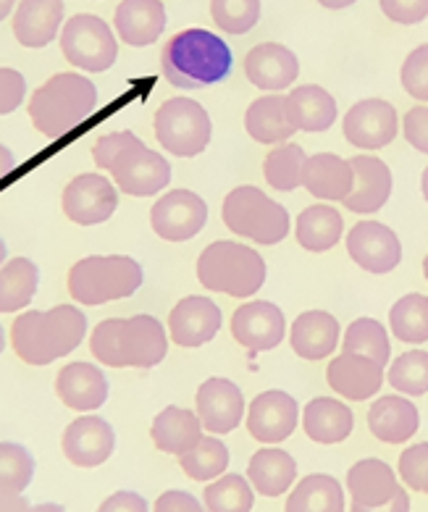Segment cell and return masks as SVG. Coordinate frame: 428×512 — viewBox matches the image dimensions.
<instances>
[{
    "instance_id": "cell-26",
    "label": "cell",
    "mask_w": 428,
    "mask_h": 512,
    "mask_svg": "<svg viewBox=\"0 0 428 512\" xmlns=\"http://www.w3.org/2000/svg\"><path fill=\"white\" fill-rule=\"evenodd\" d=\"M347 489H350L352 505L358 507H384L402 491L394 470L376 457L360 460L347 473Z\"/></svg>"
},
{
    "instance_id": "cell-23",
    "label": "cell",
    "mask_w": 428,
    "mask_h": 512,
    "mask_svg": "<svg viewBox=\"0 0 428 512\" xmlns=\"http://www.w3.org/2000/svg\"><path fill=\"white\" fill-rule=\"evenodd\" d=\"M245 74L258 90H287L300 74V61L289 48L279 43L255 45L245 58Z\"/></svg>"
},
{
    "instance_id": "cell-10",
    "label": "cell",
    "mask_w": 428,
    "mask_h": 512,
    "mask_svg": "<svg viewBox=\"0 0 428 512\" xmlns=\"http://www.w3.org/2000/svg\"><path fill=\"white\" fill-rule=\"evenodd\" d=\"M61 50L74 69H85L92 74H103L119 58L116 35L100 16L77 14L71 16L61 32Z\"/></svg>"
},
{
    "instance_id": "cell-6",
    "label": "cell",
    "mask_w": 428,
    "mask_h": 512,
    "mask_svg": "<svg viewBox=\"0 0 428 512\" xmlns=\"http://www.w3.org/2000/svg\"><path fill=\"white\" fill-rule=\"evenodd\" d=\"M266 260L253 247L239 245L232 239L213 242L197 258V279L205 289L229 297H253L266 284Z\"/></svg>"
},
{
    "instance_id": "cell-53",
    "label": "cell",
    "mask_w": 428,
    "mask_h": 512,
    "mask_svg": "<svg viewBox=\"0 0 428 512\" xmlns=\"http://www.w3.org/2000/svg\"><path fill=\"white\" fill-rule=\"evenodd\" d=\"M350 512H410V497H407V491L402 489L397 497L389 502V505L384 507H358V505H352Z\"/></svg>"
},
{
    "instance_id": "cell-30",
    "label": "cell",
    "mask_w": 428,
    "mask_h": 512,
    "mask_svg": "<svg viewBox=\"0 0 428 512\" xmlns=\"http://www.w3.org/2000/svg\"><path fill=\"white\" fill-rule=\"evenodd\" d=\"M245 129L260 145H284L297 132L287 113V95L268 92L253 100L245 113Z\"/></svg>"
},
{
    "instance_id": "cell-9",
    "label": "cell",
    "mask_w": 428,
    "mask_h": 512,
    "mask_svg": "<svg viewBox=\"0 0 428 512\" xmlns=\"http://www.w3.org/2000/svg\"><path fill=\"white\" fill-rule=\"evenodd\" d=\"M155 137L166 153L176 158H195L211 142V116L197 100L171 98L166 100L153 119Z\"/></svg>"
},
{
    "instance_id": "cell-8",
    "label": "cell",
    "mask_w": 428,
    "mask_h": 512,
    "mask_svg": "<svg viewBox=\"0 0 428 512\" xmlns=\"http://www.w3.org/2000/svg\"><path fill=\"white\" fill-rule=\"evenodd\" d=\"M224 224L237 237L253 239L258 245H279L289 234V213L263 190L245 184L226 195Z\"/></svg>"
},
{
    "instance_id": "cell-29",
    "label": "cell",
    "mask_w": 428,
    "mask_h": 512,
    "mask_svg": "<svg viewBox=\"0 0 428 512\" xmlns=\"http://www.w3.org/2000/svg\"><path fill=\"white\" fill-rule=\"evenodd\" d=\"M421 426L418 407L405 397H379L368 410V428L384 444L410 442Z\"/></svg>"
},
{
    "instance_id": "cell-46",
    "label": "cell",
    "mask_w": 428,
    "mask_h": 512,
    "mask_svg": "<svg viewBox=\"0 0 428 512\" xmlns=\"http://www.w3.org/2000/svg\"><path fill=\"white\" fill-rule=\"evenodd\" d=\"M402 87L410 98L428 103V45L415 48L402 64Z\"/></svg>"
},
{
    "instance_id": "cell-48",
    "label": "cell",
    "mask_w": 428,
    "mask_h": 512,
    "mask_svg": "<svg viewBox=\"0 0 428 512\" xmlns=\"http://www.w3.org/2000/svg\"><path fill=\"white\" fill-rule=\"evenodd\" d=\"M381 11L389 22L397 24H421L428 16V0H379Z\"/></svg>"
},
{
    "instance_id": "cell-57",
    "label": "cell",
    "mask_w": 428,
    "mask_h": 512,
    "mask_svg": "<svg viewBox=\"0 0 428 512\" xmlns=\"http://www.w3.org/2000/svg\"><path fill=\"white\" fill-rule=\"evenodd\" d=\"M29 512H66V510L61 505H56V502H43V505H35Z\"/></svg>"
},
{
    "instance_id": "cell-13",
    "label": "cell",
    "mask_w": 428,
    "mask_h": 512,
    "mask_svg": "<svg viewBox=\"0 0 428 512\" xmlns=\"http://www.w3.org/2000/svg\"><path fill=\"white\" fill-rule=\"evenodd\" d=\"M397 111L381 98L360 100L347 111L342 124L344 140L358 150H381L397 137Z\"/></svg>"
},
{
    "instance_id": "cell-47",
    "label": "cell",
    "mask_w": 428,
    "mask_h": 512,
    "mask_svg": "<svg viewBox=\"0 0 428 512\" xmlns=\"http://www.w3.org/2000/svg\"><path fill=\"white\" fill-rule=\"evenodd\" d=\"M400 478L413 491L428 494V442L413 444L400 455Z\"/></svg>"
},
{
    "instance_id": "cell-28",
    "label": "cell",
    "mask_w": 428,
    "mask_h": 512,
    "mask_svg": "<svg viewBox=\"0 0 428 512\" xmlns=\"http://www.w3.org/2000/svg\"><path fill=\"white\" fill-rule=\"evenodd\" d=\"M289 344L302 360H326L339 344V323L326 310L302 313L289 331Z\"/></svg>"
},
{
    "instance_id": "cell-51",
    "label": "cell",
    "mask_w": 428,
    "mask_h": 512,
    "mask_svg": "<svg viewBox=\"0 0 428 512\" xmlns=\"http://www.w3.org/2000/svg\"><path fill=\"white\" fill-rule=\"evenodd\" d=\"M155 512H208L192 494L187 491H163L158 502H155Z\"/></svg>"
},
{
    "instance_id": "cell-22",
    "label": "cell",
    "mask_w": 428,
    "mask_h": 512,
    "mask_svg": "<svg viewBox=\"0 0 428 512\" xmlns=\"http://www.w3.org/2000/svg\"><path fill=\"white\" fill-rule=\"evenodd\" d=\"M56 394L71 410L90 413L106 405L108 400V379L98 365L92 363H66L56 376Z\"/></svg>"
},
{
    "instance_id": "cell-45",
    "label": "cell",
    "mask_w": 428,
    "mask_h": 512,
    "mask_svg": "<svg viewBox=\"0 0 428 512\" xmlns=\"http://www.w3.org/2000/svg\"><path fill=\"white\" fill-rule=\"evenodd\" d=\"M211 16L226 35H247L260 19V0H211Z\"/></svg>"
},
{
    "instance_id": "cell-7",
    "label": "cell",
    "mask_w": 428,
    "mask_h": 512,
    "mask_svg": "<svg viewBox=\"0 0 428 512\" xmlns=\"http://www.w3.org/2000/svg\"><path fill=\"white\" fill-rule=\"evenodd\" d=\"M142 266L127 255H92L74 263L66 276V289L74 302L106 305L132 297L142 287Z\"/></svg>"
},
{
    "instance_id": "cell-14",
    "label": "cell",
    "mask_w": 428,
    "mask_h": 512,
    "mask_svg": "<svg viewBox=\"0 0 428 512\" xmlns=\"http://www.w3.org/2000/svg\"><path fill=\"white\" fill-rule=\"evenodd\" d=\"M61 449L74 468H98L116 449V431L100 415H82L66 426Z\"/></svg>"
},
{
    "instance_id": "cell-55",
    "label": "cell",
    "mask_w": 428,
    "mask_h": 512,
    "mask_svg": "<svg viewBox=\"0 0 428 512\" xmlns=\"http://www.w3.org/2000/svg\"><path fill=\"white\" fill-rule=\"evenodd\" d=\"M14 169H16L14 153H11L6 145H0V182H3V179H6V176L11 174Z\"/></svg>"
},
{
    "instance_id": "cell-40",
    "label": "cell",
    "mask_w": 428,
    "mask_h": 512,
    "mask_svg": "<svg viewBox=\"0 0 428 512\" xmlns=\"http://www.w3.org/2000/svg\"><path fill=\"white\" fill-rule=\"evenodd\" d=\"M342 352H352V355H363V358L376 360L379 365L389 363L392 358V344H389V334L379 321L373 318H358L347 326L344 334Z\"/></svg>"
},
{
    "instance_id": "cell-12",
    "label": "cell",
    "mask_w": 428,
    "mask_h": 512,
    "mask_svg": "<svg viewBox=\"0 0 428 512\" xmlns=\"http://www.w3.org/2000/svg\"><path fill=\"white\" fill-rule=\"evenodd\" d=\"M61 205L66 218L74 224H106L119 208V192L103 174H79L66 184Z\"/></svg>"
},
{
    "instance_id": "cell-19",
    "label": "cell",
    "mask_w": 428,
    "mask_h": 512,
    "mask_svg": "<svg viewBox=\"0 0 428 512\" xmlns=\"http://www.w3.org/2000/svg\"><path fill=\"white\" fill-rule=\"evenodd\" d=\"M221 321H224L221 308L213 300L197 295L184 297L176 302L169 316L171 342L187 347V350L203 347L221 331Z\"/></svg>"
},
{
    "instance_id": "cell-32",
    "label": "cell",
    "mask_w": 428,
    "mask_h": 512,
    "mask_svg": "<svg viewBox=\"0 0 428 512\" xmlns=\"http://www.w3.org/2000/svg\"><path fill=\"white\" fill-rule=\"evenodd\" d=\"M302 428H305L308 439H313L316 444H339L352 434L355 415L344 402L331 400V397H316L305 405Z\"/></svg>"
},
{
    "instance_id": "cell-15",
    "label": "cell",
    "mask_w": 428,
    "mask_h": 512,
    "mask_svg": "<svg viewBox=\"0 0 428 512\" xmlns=\"http://www.w3.org/2000/svg\"><path fill=\"white\" fill-rule=\"evenodd\" d=\"M347 253L368 274H389L400 266L402 245L389 226L360 221L347 234Z\"/></svg>"
},
{
    "instance_id": "cell-38",
    "label": "cell",
    "mask_w": 428,
    "mask_h": 512,
    "mask_svg": "<svg viewBox=\"0 0 428 512\" xmlns=\"http://www.w3.org/2000/svg\"><path fill=\"white\" fill-rule=\"evenodd\" d=\"M305 166H308V155L295 142H284L276 145L263 161V174L266 182L279 192H295L305 182Z\"/></svg>"
},
{
    "instance_id": "cell-11",
    "label": "cell",
    "mask_w": 428,
    "mask_h": 512,
    "mask_svg": "<svg viewBox=\"0 0 428 512\" xmlns=\"http://www.w3.org/2000/svg\"><path fill=\"white\" fill-rule=\"evenodd\" d=\"M208 224V205L192 190H174L161 195L150 208V226L166 242H187Z\"/></svg>"
},
{
    "instance_id": "cell-43",
    "label": "cell",
    "mask_w": 428,
    "mask_h": 512,
    "mask_svg": "<svg viewBox=\"0 0 428 512\" xmlns=\"http://www.w3.org/2000/svg\"><path fill=\"white\" fill-rule=\"evenodd\" d=\"M35 478V457L24 444L0 442V494H22Z\"/></svg>"
},
{
    "instance_id": "cell-35",
    "label": "cell",
    "mask_w": 428,
    "mask_h": 512,
    "mask_svg": "<svg viewBox=\"0 0 428 512\" xmlns=\"http://www.w3.org/2000/svg\"><path fill=\"white\" fill-rule=\"evenodd\" d=\"M342 232V216L329 205H310L297 216L295 237L300 247H305L308 253H326L331 247H337Z\"/></svg>"
},
{
    "instance_id": "cell-16",
    "label": "cell",
    "mask_w": 428,
    "mask_h": 512,
    "mask_svg": "<svg viewBox=\"0 0 428 512\" xmlns=\"http://www.w3.org/2000/svg\"><path fill=\"white\" fill-rule=\"evenodd\" d=\"M300 421V407L295 397L281 389L258 394L247 413V431L260 444H281L292 436Z\"/></svg>"
},
{
    "instance_id": "cell-34",
    "label": "cell",
    "mask_w": 428,
    "mask_h": 512,
    "mask_svg": "<svg viewBox=\"0 0 428 512\" xmlns=\"http://www.w3.org/2000/svg\"><path fill=\"white\" fill-rule=\"evenodd\" d=\"M297 463L295 457L279 447L258 449L247 465V481L263 497H281L289 486L295 484Z\"/></svg>"
},
{
    "instance_id": "cell-17",
    "label": "cell",
    "mask_w": 428,
    "mask_h": 512,
    "mask_svg": "<svg viewBox=\"0 0 428 512\" xmlns=\"http://www.w3.org/2000/svg\"><path fill=\"white\" fill-rule=\"evenodd\" d=\"M232 334L250 352H268L284 342L287 323H284V313L279 305L255 300L234 310Z\"/></svg>"
},
{
    "instance_id": "cell-62",
    "label": "cell",
    "mask_w": 428,
    "mask_h": 512,
    "mask_svg": "<svg viewBox=\"0 0 428 512\" xmlns=\"http://www.w3.org/2000/svg\"><path fill=\"white\" fill-rule=\"evenodd\" d=\"M423 276H426V281H428V255L423 258Z\"/></svg>"
},
{
    "instance_id": "cell-20",
    "label": "cell",
    "mask_w": 428,
    "mask_h": 512,
    "mask_svg": "<svg viewBox=\"0 0 428 512\" xmlns=\"http://www.w3.org/2000/svg\"><path fill=\"white\" fill-rule=\"evenodd\" d=\"M350 166L355 174V184L342 203L347 205V211L363 213V216L379 213L392 195L394 182L389 166L376 155H355L350 158Z\"/></svg>"
},
{
    "instance_id": "cell-61",
    "label": "cell",
    "mask_w": 428,
    "mask_h": 512,
    "mask_svg": "<svg viewBox=\"0 0 428 512\" xmlns=\"http://www.w3.org/2000/svg\"><path fill=\"white\" fill-rule=\"evenodd\" d=\"M6 350V331H3V326H0V352Z\"/></svg>"
},
{
    "instance_id": "cell-31",
    "label": "cell",
    "mask_w": 428,
    "mask_h": 512,
    "mask_svg": "<svg viewBox=\"0 0 428 512\" xmlns=\"http://www.w3.org/2000/svg\"><path fill=\"white\" fill-rule=\"evenodd\" d=\"M287 113L297 132H326L337 121V100L318 85H302L287 95Z\"/></svg>"
},
{
    "instance_id": "cell-24",
    "label": "cell",
    "mask_w": 428,
    "mask_h": 512,
    "mask_svg": "<svg viewBox=\"0 0 428 512\" xmlns=\"http://www.w3.org/2000/svg\"><path fill=\"white\" fill-rule=\"evenodd\" d=\"M113 27L119 32L121 43L148 48L158 43L166 29V8L161 0H121L113 14Z\"/></svg>"
},
{
    "instance_id": "cell-52",
    "label": "cell",
    "mask_w": 428,
    "mask_h": 512,
    "mask_svg": "<svg viewBox=\"0 0 428 512\" xmlns=\"http://www.w3.org/2000/svg\"><path fill=\"white\" fill-rule=\"evenodd\" d=\"M98 512H150V507L137 491H116L108 499H103Z\"/></svg>"
},
{
    "instance_id": "cell-21",
    "label": "cell",
    "mask_w": 428,
    "mask_h": 512,
    "mask_svg": "<svg viewBox=\"0 0 428 512\" xmlns=\"http://www.w3.org/2000/svg\"><path fill=\"white\" fill-rule=\"evenodd\" d=\"M326 379H329L331 389L342 394L344 400L365 402L373 394H379V389L384 386V365L363 358V355L342 352L326 368Z\"/></svg>"
},
{
    "instance_id": "cell-41",
    "label": "cell",
    "mask_w": 428,
    "mask_h": 512,
    "mask_svg": "<svg viewBox=\"0 0 428 512\" xmlns=\"http://www.w3.org/2000/svg\"><path fill=\"white\" fill-rule=\"evenodd\" d=\"M179 465L192 481H213L229 468V447L216 436H203L195 449L179 457Z\"/></svg>"
},
{
    "instance_id": "cell-54",
    "label": "cell",
    "mask_w": 428,
    "mask_h": 512,
    "mask_svg": "<svg viewBox=\"0 0 428 512\" xmlns=\"http://www.w3.org/2000/svg\"><path fill=\"white\" fill-rule=\"evenodd\" d=\"M29 502L24 494H0V512H29Z\"/></svg>"
},
{
    "instance_id": "cell-49",
    "label": "cell",
    "mask_w": 428,
    "mask_h": 512,
    "mask_svg": "<svg viewBox=\"0 0 428 512\" xmlns=\"http://www.w3.org/2000/svg\"><path fill=\"white\" fill-rule=\"evenodd\" d=\"M27 95V79L16 69H0V116L14 113Z\"/></svg>"
},
{
    "instance_id": "cell-60",
    "label": "cell",
    "mask_w": 428,
    "mask_h": 512,
    "mask_svg": "<svg viewBox=\"0 0 428 512\" xmlns=\"http://www.w3.org/2000/svg\"><path fill=\"white\" fill-rule=\"evenodd\" d=\"M6 258H8V253H6V242H3V239H0V268H3V263H6Z\"/></svg>"
},
{
    "instance_id": "cell-1",
    "label": "cell",
    "mask_w": 428,
    "mask_h": 512,
    "mask_svg": "<svg viewBox=\"0 0 428 512\" xmlns=\"http://www.w3.org/2000/svg\"><path fill=\"white\" fill-rule=\"evenodd\" d=\"M87 334L85 313L74 305L29 310L11 326V347L27 365H50L77 350Z\"/></svg>"
},
{
    "instance_id": "cell-3",
    "label": "cell",
    "mask_w": 428,
    "mask_h": 512,
    "mask_svg": "<svg viewBox=\"0 0 428 512\" xmlns=\"http://www.w3.org/2000/svg\"><path fill=\"white\" fill-rule=\"evenodd\" d=\"M92 358L111 368H155L169 352L163 323L153 316L108 318L90 337Z\"/></svg>"
},
{
    "instance_id": "cell-36",
    "label": "cell",
    "mask_w": 428,
    "mask_h": 512,
    "mask_svg": "<svg viewBox=\"0 0 428 512\" xmlns=\"http://www.w3.org/2000/svg\"><path fill=\"white\" fill-rule=\"evenodd\" d=\"M40 287V268L29 258H11L0 268V313L27 308Z\"/></svg>"
},
{
    "instance_id": "cell-27",
    "label": "cell",
    "mask_w": 428,
    "mask_h": 512,
    "mask_svg": "<svg viewBox=\"0 0 428 512\" xmlns=\"http://www.w3.org/2000/svg\"><path fill=\"white\" fill-rule=\"evenodd\" d=\"M150 436H153V444L161 452L182 457L190 449H195L203 439V421H200V415L187 410V407L169 405L155 415Z\"/></svg>"
},
{
    "instance_id": "cell-5",
    "label": "cell",
    "mask_w": 428,
    "mask_h": 512,
    "mask_svg": "<svg viewBox=\"0 0 428 512\" xmlns=\"http://www.w3.org/2000/svg\"><path fill=\"white\" fill-rule=\"evenodd\" d=\"M98 106V87L74 71L56 74L37 87L29 100V119L48 140H61L71 129L82 127Z\"/></svg>"
},
{
    "instance_id": "cell-39",
    "label": "cell",
    "mask_w": 428,
    "mask_h": 512,
    "mask_svg": "<svg viewBox=\"0 0 428 512\" xmlns=\"http://www.w3.org/2000/svg\"><path fill=\"white\" fill-rule=\"evenodd\" d=\"M389 326L392 334L405 344L428 342V297L421 292L405 295L394 302L389 313Z\"/></svg>"
},
{
    "instance_id": "cell-2",
    "label": "cell",
    "mask_w": 428,
    "mask_h": 512,
    "mask_svg": "<svg viewBox=\"0 0 428 512\" xmlns=\"http://www.w3.org/2000/svg\"><path fill=\"white\" fill-rule=\"evenodd\" d=\"M232 48L208 29L192 27L176 32L163 45L161 71L179 90H197L224 82L232 74Z\"/></svg>"
},
{
    "instance_id": "cell-59",
    "label": "cell",
    "mask_w": 428,
    "mask_h": 512,
    "mask_svg": "<svg viewBox=\"0 0 428 512\" xmlns=\"http://www.w3.org/2000/svg\"><path fill=\"white\" fill-rule=\"evenodd\" d=\"M421 190H423V197H426V203H428V169L423 171V179H421Z\"/></svg>"
},
{
    "instance_id": "cell-4",
    "label": "cell",
    "mask_w": 428,
    "mask_h": 512,
    "mask_svg": "<svg viewBox=\"0 0 428 512\" xmlns=\"http://www.w3.org/2000/svg\"><path fill=\"white\" fill-rule=\"evenodd\" d=\"M95 166L116 179L124 195L150 197L166 190L171 182V166L161 153L150 150L132 132H116L100 137L92 148Z\"/></svg>"
},
{
    "instance_id": "cell-42",
    "label": "cell",
    "mask_w": 428,
    "mask_h": 512,
    "mask_svg": "<svg viewBox=\"0 0 428 512\" xmlns=\"http://www.w3.org/2000/svg\"><path fill=\"white\" fill-rule=\"evenodd\" d=\"M205 510L208 512H250L253 510V486L239 473H226L205 489Z\"/></svg>"
},
{
    "instance_id": "cell-50",
    "label": "cell",
    "mask_w": 428,
    "mask_h": 512,
    "mask_svg": "<svg viewBox=\"0 0 428 512\" xmlns=\"http://www.w3.org/2000/svg\"><path fill=\"white\" fill-rule=\"evenodd\" d=\"M402 134L418 153L428 155V106H415L405 113Z\"/></svg>"
},
{
    "instance_id": "cell-56",
    "label": "cell",
    "mask_w": 428,
    "mask_h": 512,
    "mask_svg": "<svg viewBox=\"0 0 428 512\" xmlns=\"http://www.w3.org/2000/svg\"><path fill=\"white\" fill-rule=\"evenodd\" d=\"M323 8H331V11H339V8H350L355 6L358 0H318Z\"/></svg>"
},
{
    "instance_id": "cell-58",
    "label": "cell",
    "mask_w": 428,
    "mask_h": 512,
    "mask_svg": "<svg viewBox=\"0 0 428 512\" xmlns=\"http://www.w3.org/2000/svg\"><path fill=\"white\" fill-rule=\"evenodd\" d=\"M14 6H16V0H0V22H3L8 14H11V8Z\"/></svg>"
},
{
    "instance_id": "cell-37",
    "label": "cell",
    "mask_w": 428,
    "mask_h": 512,
    "mask_svg": "<svg viewBox=\"0 0 428 512\" xmlns=\"http://www.w3.org/2000/svg\"><path fill=\"white\" fill-rule=\"evenodd\" d=\"M287 512H344V491L334 476H305L287 499Z\"/></svg>"
},
{
    "instance_id": "cell-44",
    "label": "cell",
    "mask_w": 428,
    "mask_h": 512,
    "mask_svg": "<svg viewBox=\"0 0 428 512\" xmlns=\"http://www.w3.org/2000/svg\"><path fill=\"white\" fill-rule=\"evenodd\" d=\"M389 384L407 397L428 394V352H405L389 365Z\"/></svg>"
},
{
    "instance_id": "cell-33",
    "label": "cell",
    "mask_w": 428,
    "mask_h": 512,
    "mask_svg": "<svg viewBox=\"0 0 428 512\" xmlns=\"http://www.w3.org/2000/svg\"><path fill=\"white\" fill-rule=\"evenodd\" d=\"M352 184H355V174H352L350 161L334 153H318L308 158L302 187L318 200H344L352 192Z\"/></svg>"
},
{
    "instance_id": "cell-25",
    "label": "cell",
    "mask_w": 428,
    "mask_h": 512,
    "mask_svg": "<svg viewBox=\"0 0 428 512\" xmlns=\"http://www.w3.org/2000/svg\"><path fill=\"white\" fill-rule=\"evenodd\" d=\"M64 27V0H22L14 14V37L24 48L40 50Z\"/></svg>"
},
{
    "instance_id": "cell-18",
    "label": "cell",
    "mask_w": 428,
    "mask_h": 512,
    "mask_svg": "<svg viewBox=\"0 0 428 512\" xmlns=\"http://www.w3.org/2000/svg\"><path fill=\"white\" fill-rule=\"evenodd\" d=\"M195 405L205 431L224 436L232 434L234 428L242 423V415H245V394H242V389L234 381L213 376L205 384H200Z\"/></svg>"
}]
</instances>
